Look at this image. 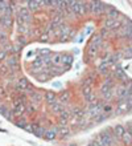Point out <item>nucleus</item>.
<instances>
[{"label":"nucleus","instance_id":"11","mask_svg":"<svg viewBox=\"0 0 132 146\" xmlns=\"http://www.w3.org/2000/svg\"><path fill=\"white\" fill-rule=\"evenodd\" d=\"M106 15H107V19H115L116 20V16L119 15L116 8H112V7H108L107 11H106Z\"/></svg>","mask_w":132,"mask_h":146},{"label":"nucleus","instance_id":"10","mask_svg":"<svg viewBox=\"0 0 132 146\" xmlns=\"http://www.w3.org/2000/svg\"><path fill=\"white\" fill-rule=\"evenodd\" d=\"M73 62H74V57L72 54H64L62 56V65H65L66 68H70Z\"/></svg>","mask_w":132,"mask_h":146},{"label":"nucleus","instance_id":"27","mask_svg":"<svg viewBox=\"0 0 132 146\" xmlns=\"http://www.w3.org/2000/svg\"><path fill=\"white\" fill-rule=\"evenodd\" d=\"M38 53L41 54V57H46L48 54H50V50L48 49V48H42V49L38 50Z\"/></svg>","mask_w":132,"mask_h":146},{"label":"nucleus","instance_id":"3","mask_svg":"<svg viewBox=\"0 0 132 146\" xmlns=\"http://www.w3.org/2000/svg\"><path fill=\"white\" fill-rule=\"evenodd\" d=\"M116 97H118V100H125V98H128L129 97L128 88L127 86H119L116 89Z\"/></svg>","mask_w":132,"mask_h":146},{"label":"nucleus","instance_id":"6","mask_svg":"<svg viewBox=\"0 0 132 146\" xmlns=\"http://www.w3.org/2000/svg\"><path fill=\"white\" fill-rule=\"evenodd\" d=\"M13 111H15L16 115H21L23 113H25L26 111V106L21 102V101H15V109H13Z\"/></svg>","mask_w":132,"mask_h":146},{"label":"nucleus","instance_id":"35","mask_svg":"<svg viewBox=\"0 0 132 146\" xmlns=\"http://www.w3.org/2000/svg\"><path fill=\"white\" fill-rule=\"evenodd\" d=\"M5 57H7V52L5 50H0V61H3V60H5Z\"/></svg>","mask_w":132,"mask_h":146},{"label":"nucleus","instance_id":"17","mask_svg":"<svg viewBox=\"0 0 132 146\" xmlns=\"http://www.w3.org/2000/svg\"><path fill=\"white\" fill-rule=\"evenodd\" d=\"M86 53H87V56H89V57H95V56H97V53H98V48L90 44V45L87 46Z\"/></svg>","mask_w":132,"mask_h":146},{"label":"nucleus","instance_id":"23","mask_svg":"<svg viewBox=\"0 0 132 146\" xmlns=\"http://www.w3.org/2000/svg\"><path fill=\"white\" fill-rule=\"evenodd\" d=\"M29 93H30V100H32V102L38 104V102H40V100H41V96H40L37 92H29Z\"/></svg>","mask_w":132,"mask_h":146},{"label":"nucleus","instance_id":"40","mask_svg":"<svg viewBox=\"0 0 132 146\" xmlns=\"http://www.w3.org/2000/svg\"><path fill=\"white\" fill-rule=\"evenodd\" d=\"M69 146H77L76 143H69Z\"/></svg>","mask_w":132,"mask_h":146},{"label":"nucleus","instance_id":"20","mask_svg":"<svg viewBox=\"0 0 132 146\" xmlns=\"http://www.w3.org/2000/svg\"><path fill=\"white\" fill-rule=\"evenodd\" d=\"M121 139H123V142H124L127 146L132 145V134L128 130H125V133H124V135H123V138Z\"/></svg>","mask_w":132,"mask_h":146},{"label":"nucleus","instance_id":"30","mask_svg":"<svg viewBox=\"0 0 132 146\" xmlns=\"http://www.w3.org/2000/svg\"><path fill=\"white\" fill-rule=\"evenodd\" d=\"M40 40H41V41H49V35H48V33H42V35H40Z\"/></svg>","mask_w":132,"mask_h":146},{"label":"nucleus","instance_id":"39","mask_svg":"<svg viewBox=\"0 0 132 146\" xmlns=\"http://www.w3.org/2000/svg\"><path fill=\"white\" fill-rule=\"evenodd\" d=\"M90 145H91V146H102V145H100V143L98 142V141H97V139H95V141H93V142H91Z\"/></svg>","mask_w":132,"mask_h":146},{"label":"nucleus","instance_id":"43","mask_svg":"<svg viewBox=\"0 0 132 146\" xmlns=\"http://www.w3.org/2000/svg\"><path fill=\"white\" fill-rule=\"evenodd\" d=\"M89 146H91V145H89Z\"/></svg>","mask_w":132,"mask_h":146},{"label":"nucleus","instance_id":"22","mask_svg":"<svg viewBox=\"0 0 132 146\" xmlns=\"http://www.w3.org/2000/svg\"><path fill=\"white\" fill-rule=\"evenodd\" d=\"M82 94H83V97L87 100V98L93 94V88H91V86H83L82 88Z\"/></svg>","mask_w":132,"mask_h":146},{"label":"nucleus","instance_id":"32","mask_svg":"<svg viewBox=\"0 0 132 146\" xmlns=\"http://www.w3.org/2000/svg\"><path fill=\"white\" fill-rule=\"evenodd\" d=\"M8 113V109H7V106L5 105H0V114H7Z\"/></svg>","mask_w":132,"mask_h":146},{"label":"nucleus","instance_id":"31","mask_svg":"<svg viewBox=\"0 0 132 146\" xmlns=\"http://www.w3.org/2000/svg\"><path fill=\"white\" fill-rule=\"evenodd\" d=\"M56 27H57V24H54V23H52V21H50V24L48 25V31H46V33H48V32L54 31V29H56Z\"/></svg>","mask_w":132,"mask_h":146},{"label":"nucleus","instance_id":"38","mask_svg":"<svg viewBox=\"0 0 132 146\" xmlns=\"http://www.w3.org/2000/svg\"><path fill=\"white\" fill-rule=\"evenodd\" d=\"M13 114H15V111H9V110H8V113L5 114V117H7L8 119H13Z\"/></svg>","mask_w":132,"mask_h":146},{"label":"nucleus","instance_id":"26","mask_svg":"<svg viewBox=\"0 0 132 146\" xmlns=\"http://www.w3.org/2000/svg\"><path fill=\"white\" fill-rule=\"evenodd\" d=\"M7 5H8V3L7 1H0V12H1V13H5V11H7Z\"/></svg>","mask_w":132,"mask_h":146},{"label":"nucleus","instance_id":"24","mask_svg":"<svg viewBox=\"0 0 132 146\" xmlns=\"http://www.w3.org/2000/svg\"><path fill=\"white\" fill-rule=\"evenodd\" d=\"M69 133H70V130H69L68 126H62L58 129V134H60L61 137H68Z\"/></svg>","mask_w":132,"mask_h":146},{"label":"nucleus","instance_id":"41","mask_svg":"<svg viewBox=\"0 0 132 146\" xmlns=\"http://www.w3.org/2000/svg\"><path fill=\"white\" fill-rule=\"evenodd\" d=\"M0 32H1V25H0Z\"/></svg>","mask_w":132,"mask_h":146},{"label":"nucleus","instance_id":"37","mask_svg":"<svg viewBox=\"0 0 132 146\" xmlns=\"http://www.w3.org/2000/svg\"><path fill=\"white\" fill-rule=\"evenodd\" d=\"M0 40H1L3 42L7 41V35H5L4 32H0Z\"/></svg>","mask_w":132,"mask_h":146},{"label":"nucleus","instance_id":"7","mask_svg":"<svg viewBox=\"0 0 132 146\" xmlns=\"http://www.w3.org/2000/svg\"><path fill=\"white\" fill-rule=\"evenodd\" d=\"M125 133V127L123 126V125H120V123H118V125H115L114 126V135L116 137V138H123V135H124Z\"/></svg>","mask_w":132,"mask_h":146},{"label":"nucleus","instance_id":"14","mask_svg":"<svg viewBox=\"0 0 132 146\" xmlns=\"http://www.w3.org/2000/svg\"><path fill=\"white\" fill-rule=\"evenodd\" d=\"M57 134H58V129H50V130H46L45 137H44V138L52 141V139H54L57 137Z\"/></svg>","mask_w":132,"mask_h":146},{"label":"nucleus","instance_id":"25","mask_svg":"<svg viewBox=\"0 0 132 146\" xmlns=\"http://www.w3.org/2000/svg\"><path fill=\"white\" fill-rule=\"evenodd\" d=\"M16 126H19V127H23V129H25L26 126H28V122H26L24 118H21V119H17L16 121Z\"/></svg>","mask_w":132,"mask_h":146},{"label":"nucleus","instance_id":"5","mask_svg":"<svg viewBox=\"0 0 132 146\" xmlns=\"http://www.w3.org/2000/svg\"><path fill=\"white\" fill-rule=\"evenodd\" d=\"M19 15L23 17L25 21H29L32 20V12L28 9V7H20L19 8Z\"/></svg>","mask_w":132,"mask_h":146},{"label":"nucleus","instance_id":"15","mask_svg":"<svg viewBox=\"0 0 132 146\" xmlns=\"http://www.w3.org/2000/svg\"><path fill=\"white\" fill-rule=\"evenodd\" d=\"M56 93L54 92H46L45 93V101L48 102L49 105H52V104H54L56 102Z\"/></svg>","mask_w":132,"mask_h":146},{"label":"nucleus","instance_id":"36","mask_svg":"<svg viewBox=\"0 0 132 146\" xmlns=\"http://www.w3.org/2000/svg\"><path fill=\"white\" fill-rule=\"evenodd\" d=\"M58 123H60V125H61V127H62V126H66V125H68V119L58 118Z\"/></svg>","mask_w":132,"mask_h":146},{"label":"nucleus","instance_id":"21","mask_svg":"<svg viewBox=\"0 0 132 146\" xmlns=\"http://www.w3.org/2000/svg\"><path fill=\"white\" fill-rule=\"evenodd\" d=\"M69 100H70V92L65 90V92L61 93V96H60V102L61 104H64V102H69Z\"/></svg>","mask_w":132,"mask_h":146},{"label":"nucleus","instance_id":"19","mask_svg":"<svg viewBox=\"0 0 132 146\" xmlns=\"http://www.w3.org/2000/svg\"><path fill=\"white\" fill-rule=\"evenodd\" d=\"M52 110L54 113H62L64 111V106H62V104L60 101H56L54 104H52Z\"/></svg>","mask_w":132,"mask_h":146},{"label":"nucleus","instance_id":"34","mask_svg":"<svg viewBox=\"0 0 132 146\" xmlns=\"http://www.w3.org/2000/svg\"><path fill=\"white\" fill-rule=\"evenodd\" d=\"M8 66L7 65H0V73L1 74H7V72H8Z\"/></svg>","mask_w":132,"mask_h":146},{"label":"nucleus","instance_id":"18","mask_svg":"<svg viewBox=\"0 0 132 146\" xmlns=\"http://www.w3.org/2000/svg\"><path fill=\"white\" fill-rule=\"evenodd\" d=\"M62 56L64 54H60V53H56V54H53V57H52V64L53 65H60V64H62Z\"/></svg>","mask_w":132,"mask_h":146},{"label":"nucleus","instance_id":"1","mask_svg":"<svg viewBox=\"0 0 132 146\" xmlns=\"http://www.w3.org/2000/svg\"><path fill=\"white\" fill-rule=\"evenodd\" d=\"M114 137H115L114 134H108L107 131H103V133H100V134L97 137V141L102 146H114L115 145Z\"/></svg>","mask_w":132,"mask_h":146},{"label":"nucleus","instance_id":"9","mask_svg":"<svg viewBox=\"0 0 132 146\" xmlns=\"http://www.w3.org/2000/svg\"><path fill=\"white\" fill-rule=\"evenodd\" d=\"M45 65V62H44V58L40 56V57H36L32 61V68L33 69H36V70H38V69H42V66Z\"/></svg>","mask_w":132,"mask_h":146},{"label":"nucleus","instance_id":"13","mask_svg":"<svg viewBox=\"0 0 132 146\" xmlns=\"http://www.w3.org/2000/svg\"><path fill=\"white\" fill-rule=\"evenodd\" d=\"M102 41H103V38H102V36L100 35H94L93 37H91V45H94V46H97V48H99L100 46V44H102Z\"/></svg>","mask_w":132,"mask_h":146},{"label":"nucleus","instance_id":"29","mask_svg":"<svg viewBox=\"0 0 132 146\" xmlns=\"http://www.w3.org/2000/svg\"><path fill=\"white\" fill-rule=\"evenodd\" d=\"M69 117H70V114H69V111L64 110V111H62V113H60V117H58V118H62V119H68V121H69Z\"/></svg>","mask_w":132,"mask_h":146},{"label":"nucleus","instance_id":"28","mask_svg":"<svg viewBox=\"0 0 132 146\" xmlns=\"http://www.w3.org/2000/svg\"><path fill=\"white\" fill-rule=\"evenodd\" d=\"M110 111H112V106H111V105L110 104H107V105H104V106H103V113H104L106 115L108 114Z\"/></svg>","mask_w":132,"mask_h":146},{"label":"nucleus","instance_id":"16","mask_svg":"<svg viewBox=\"0 0 132 146\" xmlns=\"http://www.w3.org/2000/svg\"><path fill=\"white\" fill-rule=\"evenodd\" d=\"M17 64H19V61H17V57H16V56H9V57L7 58V66L8 68H16Z\"/></svg>","mask_w":132,"mask_h":146},{"label":"nucleus","instance_id":"4","mask_svg":"<svg viewBox=\"0 0 132 146\" xmlns=\"http://www.w3.org/2000/svg\"><path fill=\"white\" fill-rule=\"evenodd\" d=\"M0 25L5 29H9L12 27V16L1 15L0 16Z\"/></svg>","mask_w":132,"mask_h":146},{"label":"nucleus","instance_id":"12","mask_svg":"<svg viewBox=\"0 0 132 146\" xmlns=\"http://www.w3.org/2000/svg\"><path fill=\"white\" fill-rule=\"evenodd\" d=\"M17 90H26V89H29V85H28V81L25 78H20L17 81Z\"/></svg>","mask_w":132,"mask_h":146},{"label":"nucleus","instance_id":"8","mask_svg":"<svg viewBox=\"0 0 132 146\" xmlns=\"http://www.w3.org/2000/svg\"><path fill=\"white\" fill-rule=\"evenodd\" d=\"M28 4V9L30 12H37L40 9V5H42V1H36V0H29V1H26Z\"/></svg>","mask_w":132,"mask_h":146},{"label":"nucleus","instance_id":"2","mask_svg":"<svg viewBox=\"0 0 132 146\" xmlns=\"http://www.w3.org/2000/svg\"><path fill=\"white\" fill-rule=\"evenodd\" d=\"M129 109H131V106H129L128 98H125V100H118L115 113H116V114H123V113H127Z\"/></svg>","mask_w":132,"mask_h":146},{"label":"nucleus","instance_id":"42","mask_svg":"<svg viewBox=\"0 0 132 146\" xmlns=\"http://www.w3.org/2000/svg\"><path fill=\"white\" fill-rule=\"evenodd\" d=\"M65 146H69V145H65Z\"/></svg>","mask_w":132,"mask_h":146},{"label":"nucleus","instance_id":"33","mask_svg":"<svg viewBox=\"0 0 132 146\" xmlns=\"http://www.w3.org/2000/svg\"><path fill=\"white\" fill-rule=\"evenodd\" d=\"M17 41H19V45H21V46H24L26 44V40H25V37H24V36L19 37V40H17Z\"/></svg>","mask_w":132,"mask_h":146}]
</instances>
